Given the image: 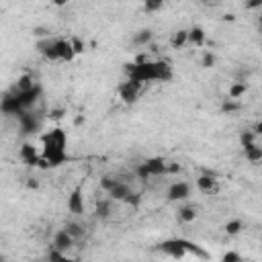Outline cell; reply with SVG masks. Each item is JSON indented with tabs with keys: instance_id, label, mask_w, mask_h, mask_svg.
<instances>
[{
	"instance_id": "7c38bea8",
	"label": "cell",
	"mask_w": 262,
	"mask_h": 262,
	"mask_svg": "<svg viewBox=\"0 0 262 262\" xmlns=\"http://www.w3.org/2000/svg\"><path fill=\"white\" fill-rule=\"evenodd\" d=\"M196 215H199V207L192 205V203H188V201L186 203H180V207L176 211V219L180 223H192L196 219Z\"/></svg>"
},
{
	"instance_id": "5bb4252c",
	"label": "cell",
	"mask_w": 262,
	"mask_h": 262,
	"mask_svg": "<svg viewBox=\"0 0 262 262\" xmlns=\"http://www.w3.org/2000/svg\"><path fill=\"white\" fill-rule=\"evenodd\" d=\"M18 156H20V160L25 162V164H29V166H35V164H39V160H41V154L35 149V145H31V143H23L20 145V149H18Z\"/></svg>"
},
{
	"instance_id": "8992f818",
	"label": "cell",
	"mask_w": 262,
	"mask_h": 262,
	"mask_svg": "<svg viewBox=\"0 0 262 262\" xmlns=\"http://www.w3.org/2000/svg\"><path fill=\"white\" fill-rule=\"evenodd\" d=\"M170 168L166 164L164 158H147L145 162H141L137 168H135V176L139 180H147V178H156V176H162L166 174Z\"/></svg>"
},
{
	"instance_id": "30bf717a",
	"label": "cell",
	"mask_w": 262,
	"mask_h": 262,
	"mask_svg": "<svg viewBox=\"0 0 262 262\" xmlns=\"http://www.w3.org/2000/svg\"><path fill=\"white\" fill-rule=\"evenodd\" d=\"M196 188H199L203 194H217L219 188H221V184H219V180H217L213 174H201V176L196 178Z\"/></svg>"
},
{
	"instance_id": "cb8c5ba5",
	"label": "cell",
	"mask_w": 262,
	"mask_h": 262,
	"mask_svg": "<svg viewBox=\"0 0 262 262\" xmlns=\"http://www.w3.org/2000/svg\"><path fill=\"white\" fill-rule=\"evenodd\" d=\"M215 61H217L215 53L213 51H205V55H203V68H211Z\"/></svg>"
},
{
	"instance_id": "83f0119b",
	"label": "cell",
	"mask_w": 262,
	"mask_h": 262,
	"mask_svg": "<svg viewBox=\"0 0 262 262\" xmlns=\"http://www.w3.org/2000/svg\"><path fill=\"white\" fill-rule=\"evenodd\" d=\"M239 262H250V260H244V258H242V260H239Z\"/></svg>"
},
{
	"instance_id": "44dd1931",
	"label": "cell",
	"mask_w": 262,
	"mask_h": 262,
	"mask_svg": "<svg viewBox=\"0 0 262 262\" xmlns=\"http://www.w3.org/2000/svg\"><path fill=\"white\" fill-rule=\"evenodd\" d=\"M246 90H248V84H246V82H237V84H233V86L229 88V100L239 98V96H242Z\"/></svg>"
},
{
	"instance_id": "7a4b0ae2",
	"label": "cell",
	"mask_w": 262,
	"mask_h": 262,
	"mask_svg": "<svg viewBox=\"0 0 262 262\" xmlns=\"http://www.w3.org/2000/svg\"><path fill=\"white\" fill-rule=\"evenodd\" d=\"M127 76L129 80L137 82V84H147V82H166L172 78V70L168 63L164 61H151V59H145V61H139V63H129L127 66Z\"/></svg>"
},
{
	"instance_id": "ffe728a7",
	"label": "cell",
	"mask_w": 262,
	"mask_h": 262,
	"mask_svg": "<svg viewBox=\"0 0 262 262\" xmlns=\"http://www.w3.org/2000/svg\"><path fill=\"white\" fill-rule=\"evenodd\" d=\"M63 229H66L74 239H80V237L84 235V225L78 223V221H68V223L63 225Z\"/></svg>"
},
{
	"instance_id": "e0dca14e",
	"label": "cell",
	"mask_w": 262,
	"mask_h": 262,
	"mask_svg": "<svg viewBox=\"0 0 262 262\" xmlns=\"http://www.w3.org/2000/svg\"><path fill=\"white\" fill-rule=\"evenodd\" d=\"M244 154H246V160L252 162V164H258L262 160V147L260 143H250V145H244Z\"/></svg>"
},
{
	"instance_id": "ba28073f",
	"label": "cell",
	"mask_w": 262,
	"mask_h": 262,
	"mask_svg": "<svg viewBox=\"0 0 262 262\" xmlns=\"http://www.w3.org/2000/svg\"><path fill=\"white\" fill-rule=\"evenodd\" d=\"M14 119L18 121L23 133H35L41 129V119H39V115H35V111H25Z\"/></svg>"
},
{
	"instance_id": "5b68a950",
	"label": "cell",
	"mask_w": 262,
	"mask_h": 262,
	"mask_svg": "<svg viewBox=\"0 0 262 262\" xmlns=\"http://www.w3.org/2000/svg\"><path fill=\"white\" fill-rule=\"evenodd\" d=\"M160 252L172 256V258H184L186 254H196V256H207L205 250H201L196 244L188 242V239H182V237H170V239H164L160 246H158Z\"/></svg>"
},
{
	"instance_id": "2e32d148",
	"label": "cell",
	"mask_w": 262,
	"mask_h": 262,
	"mask_svg": "<svg viewBox=\"0 0 262 262\" xmlns=\"http://www.w3.org/2000/svg\"><path fill=\"white\" fill-rule=\"evenodd\" d=\"M151 39H154V31L145 27V29H139V31L133 33L131 45H133V47H147V45L151 43Z\"/></svg>"
},
{
	"instance_id": "9a60e30c",
	"label": "cell",
	"mask_w": 262,
	"mask_h": 262,
	"mask_svg": "<svg viewBox=\"0 0 262 262\" xmlns=\"http://www.w3.org/2000/svg\"><path fill=\"white\" fill-rule=\"evenodd\" d=\"M113 207H115V201L111 199H100L96 203V209H94V217L100 219V221H106L113 217Z\"/></svg>"
},
{
	"instance_id": "4316f807",
	"label": "cell",
	"mask_w": 262,
	"mask_h": 262,
	"mask_svg": "<svg viewBox=\"0 0 262 262\" xmlns=\"http://www.w3.org/2000/svg\"><path fill=\"white\" fill-rule=\"evenodd\" d=\"M0 262H6V258H4V256H2V254H0Z\"/></svg>"
},
{
	"instance_id": "d4e9b609",
	"label": "cell",
	"mask_w": 262,
	"mask_h": 262,
	"mask_svg": "<svg viewBox=\"0 0 262 262\" xmlns=\"http://www.w3.org/2000/svg\"><path fill=\"white\" fill-rule=\"evenodd\" d=\"M242 260V256L237 254V252H227L223 258H221V262H239Z\"/></svg>"
},
{
	"instance_id": "4fadbf2b",
	"label": "cell",
	"mask_w": 262,
	"mask_h": 262,
	"mask_svg": "<svg viewBox=\"0 0 262 262\" xmlns=\"http://www.w3.org/2000/svg\"><path fill=\"white\" fill-rule=\"evenodd\" d=\"M68 211L72 215H82L84 213V196H82V188L76 186L72 190V194L68 196Z\"/></svg>"
},
{
	"instance_id": "7402d4cb",
	"label": "cell",
	"mask_w": 262,
	"mask_h": 262,
	"mask_svg": "<svg viewBox=\"0 0 262 262\" xmlns=\"http://www.w3.org/2000/svg\"><path fill=\"white\" fill-rule=\"evenodd\" d=\"M242 227H244V221H242V219H231V221L225 223V231H227L229 235H237V233L242 231Z\"/></svg>"
},
{
	"instance_id": "52a82bcc",
	"label": "cell",
	"mask_w": 262,
	"mask_h": 262,
	"mask_svg": "<svg viewBox=\"0 0 262 262\" xmlns=\"http://www.w3.org/2000/svg\"><path fill=\"white\" fill-rule=\"evenodd\" d=\"M190 194H192V186H190L186 180H176V182H172V184L168 186V190H166V196H168V201H172V203H186V201L190 199Z\"/></svg>"
},
{
	"instance_id": "484cf974",
	"label": "cell",
	"mask_w": 262,
	"mask_h": 262,
	"mask_svg": "<svg viewBox=\"0 0 262 262\" xmlns=\"http://www.w3.org/2000/svg\"><path fill=\"white\" fill-rule=\"evenodd\" d=\"M143 8H145L147 12H151V10H158V8H162V2H147Z\"/></svg>"
},
{
	"instance_id": "9c48e42d",
	"label": "cell",
	"mask_w": 262,
	"mask_h": 262,
	"mask_svg": "<svg viewBox=\"0 0 262 262\" xmlns=\"http://www.w3.org/2000/svg\"><path fill=\"white\" fill-rule=\"evenodd\" d=\"M74 244H76V239L61 227V229H57V231L53 233V242H51L53 248H51V250H55V252H59V254H66Z\"/></svg>"
},
{
	"instance_id": "3957f363",
	"label": "cell",
	"mask_w": 262,
	"mask_h": 262,
	"mask_svg": "<svg viewBox=\"0 0 262 262\" xmlns=\"http://www.w3.org/2000/svg\"><path fill=\"white\" fill-rule=\"evenodd\" d=\"M100 188L106 192V199H111L115 203H125V205H133V207L139 205V194L133 192L131 184L119 176L104 174L100 178Z\"/></svg>"
},
{
	"instance_id": "277c9868",
	"label": "cell",
	"mask_w": 262,
	"mask_h": 262,
	"mask_svg": "<svg viewBox=\"0 0 262 262\" xmlns=\"http://www.w3.org/2000/svg\"><path fill=\"white\" fill-rule=\"evenodd\" d=\"M37 49L43 57L51 59V61H72L76 57V49L72 39H63V37H47V39H39L37 41Z\"/></svg>"
},
{
	"instance_id": "d6986e66",
	"label": "cell",
	"mask_w": 262,
	"mask_h": 262,
	"mask_svg": "<svg viewBox=\"0 0 262 262\" xmlns=\"http://www.w3.org/2000/svg\"><path fill=\"white\" fill-rule=\"evenodd\" d=\"M188 43V29H180V31H176L174 35H172V47L174 49H180V47H184Z\"/></svg>"
},
{
	"instance_id": "ac0fdd59",
	"label": "cell",
	"mask_w": 262,
	"mask_h": 262,
	"mask_svg": "<svg viewBox=\"0 0 262 262\" xmlns=\"http://www.w3.org/2000/svg\"><path fill=\"white\" fill-rule=\"evenodd\" d=\"M188 43L190 45H196V47H203L205 45V31H203V27L188 29Z\"/></svg>"
},
{
	"instance_id": "603a6c76",
	"label": "cell",
	"mask_w": 262,
	"mask_h": 262,
	"mask_svg": "<svg viewBox=\"0 0 262 262\" xmlns=\"http://www.w3.org/2000/svg\"><path fill=\"white\" fill-rule=\"evenodd\" d=\"M49 262H78V260L76 258H68L66 254H59V252L51 250L49 252Z\"/></svg>"
},
{
	"instance_id": "6da1fadb",
	"label": "cell",
	"mask_w": 262,
	"mask_h": 262,
	"mask_svg": "<svg viewBox=\"0 0 262 262\" xmlns=\"http://www.w3.org/2000/svg\"><path fill=\"white\" fill-rule=\"evenodd\" d=\"M41 164L49 168H57L68 160V135L63 129H51L41 139Z\"/></svg>"
},
{
	"instance_id": "8fae6325",
	"label": "cell",
	"mask_w": 262,
	"mask_h": 262,
	"mask_svg": "<svg viewBox=\"0 0 262 262\" xmlns=\"http://www.w3.org/2000/svg\"><path fill=\"white\" fill-rule=\"evenodd\" d=\"M141 86H143V84H137V82H133V80H127V82L121 84L119 94H121V98H123L125 102H135L137 96L141 94Z\"/></svg>"
}]
</instances>
